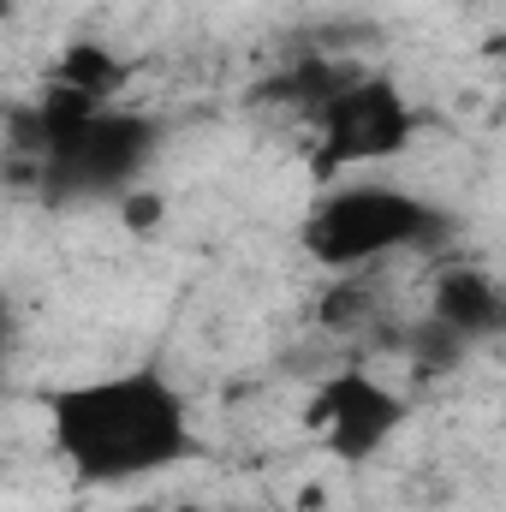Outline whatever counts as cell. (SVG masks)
I'll return each instance as SVG.
<instances>
[{"label":"cell","mask_w":506,"mask_h":512,"mask_svg":"<svg viewBox=\"0 0 506 512\" xmlns=\"http://www.w3.org/2000/svg\"><path fill=\"white\" fill-rule=\"evenodd\" d=\"M48 441L84 489H131L197 459L191 399L161 364H131L48 399Z\"/></svg>","instance_id":"cell-1"},{"label":"cell","mask_w":506,"mask_h":512,"mask_svg":"<svg viewBox=\"0 0 506 512\" xmlns=\"http://www.w3.org/2000/svg\"><path fill=\"white\" fill-rule=\"evenodd\" d=\"M447 239H453V215H441L435 203H423L417 191L387 185V179L328 185L298 221L304 256L316 268H334V274H358L387 256L441 251Z\"/></svg>","instance_id":"cell-2"},{"label":"cell","mask_w":506,"mask_h":512,"mask_svg":"<svg viewBox=\"0 0 506 512\" xmlns=\"http://www.w3.org/2000/svg\"><path fill=\"white\" fill-rule=\"evenodd\" d=\"M161 149V120L137 108H90L54 149L36 155V179L48 203H120L143 185L149 161Z\"/></svg>","instance_id":"cell-3"},{"label":"cell","mask_w":506,"mask_h":512,"mask_svg":"<svg viewBox=\"0 0 506 512\" xmlns=\"http://www.w3.org/2000/svg\"><path fill=\"white\" fill-rule=\"evenodd\" d=\"M316 173L334 179L346 167H370V161H393L411 149L417 137V108L411 96L387 78V72H352L316 114Z\"/></svg>","instance_id":"cell-4"},{"label":"cell","mask_w":506,"mask_h":512,"mask_svg":"<svg viewBox=\"0 0 506 512\" xmlns=\"http://www.w3.org/2000/svg\"><path fill=\"white\" fill-rule=\"evenodd\" d=\"M411 399H399L387 382H376L370 370H334L322 376V387L310 393L304 423L322 435V453L340 465H364L405 429Z\"/></svg>","instance_id":"cell-5"},{"label":"cell","mask_w":506,"mask_h":512,"mask_svg":"<svg viewBox=\"0 0 506 512\" xmlns=\"http://www.w3.org/2000/svg\"><path fill=\"white\" fill-rule=\"evenodd\" d=\"M429 322H441V328H447L453 340H465V346L495 340V334L506 328L501 280H495L489 268H477V262H453V268H441L435 298H429Z\"/></svg>","instance_id":"cell-6"},{"label":"cell","mask_w":506,"mask_h":512,"mask_svg":"<svg viewBox=\"0 0 506 512\" xmlns=\"http://www.w3.org/2000/svg\"><path fill=\"white\" fill-rule=\"evenodd\" d=\"M120 78H126V60H120L114 48H102V42H72V48L60 54V66H54V84L84 90V96H96V102H114Z\"/></svg>","instance_id":"cell-7"},{"label":"cell","mask_w":506,"mask_h":512,"mask_svg":"<svg viewBox=\"0 0 506 512\" xmlns=\"http://www.w3.org/2000/svg\"><path fill=\"white\" fill-rule=\"evenodd\" d=\"M167 512H209L203 501H179V507H167Z\"/></svg>","instance_id":"cell-8"},{"label":"cell","mask_w":506,"mask_h":512,"mask_svg":"<svg viewBox=\"0 0 506 512\" xmlns=\"http://www.w3.org/2000/svg\"><path fill=\"white\" fill-rule=\"evenodd\" d=\"M0 352H6V316H0Z\"/></svg>","instance_id":"cell-9"},{"label":"cell","mask_w":506,"mask_h":512,"mask_svg":"<svg viewBox=\"0 0 506 512\" xmlns=\"http://www.w3.org/2000/svg\"><path fill=\"white\" fill-rule=\"evenodd\" d=\"M6 12H12V0H0V18H6Z\"/></svg>","instance_id":"cell-10"}]
</instances>
